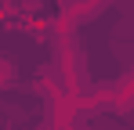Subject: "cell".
I'll return each instance as SVG.
<instances>
[{
  "instance_id": "obj_3",
  "label": "cell",
  "mask_w": 134,
  "mask_h": 130,
  "mask_svg": "<svg viewBox=\"0 0 134 130\" xmlns=\"http://www.w3.org/2000/svg\"><path fill=\"white\" fill-rule=\"evenodd\" d=\"M15 83V62L0 58V87H11Z\"/></svg>"
},
{
  "instance_id": "obj_1",
  "label": "cell",
  "mask_w": 134,
  "mask_h": 130,
  "mask_svg": "<svg viewBox=\"0 0 134 130\" xmlns=\"http://www.w3.org/2000/svg\"><path fill=\"white\" fill-rule=\"evenodd\" d=\"M109 105L116 108V112H127V108L134 105V72H127V76L120 80V87L109 94Z\"/></svg>"
},
{
  "instance_id": "obj_2",
  "label": "cell",
  "mask_w": 134,
  "mask_h": 130,
  "mask_svg": "<svg viewBox=\"0 0 134 130\" xmlns=\"http://www.w3.org/2000/svg\"><path fill=\"white\" fill-rule=\"evenodd\" d=\"M102 0H72L69 4V15H72V22H91L94 15H102Z\"/></svg>"
}]
</instances>
